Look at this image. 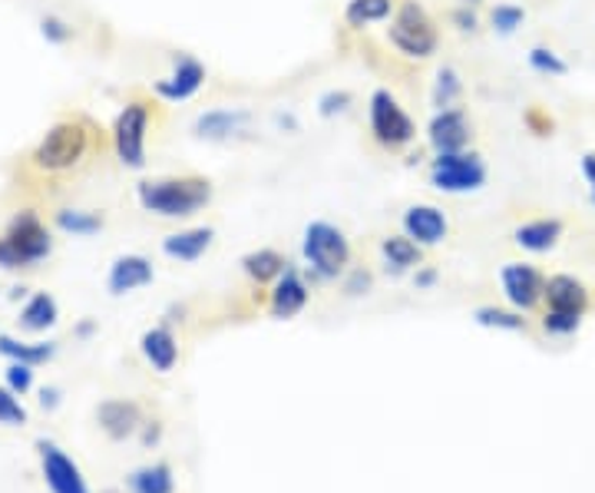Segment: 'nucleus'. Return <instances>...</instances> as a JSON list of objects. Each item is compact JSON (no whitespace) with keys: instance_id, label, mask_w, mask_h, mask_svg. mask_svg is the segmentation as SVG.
<instances>
[{"instance_id":"7","label":"nucleus","mask_w":595,"mask_h":493,"mask_svg":"<svg viewBox=\"0 0 595 493\" xmlns=\"http://www.w3.org/2000/svg\"><path fill=\"white\" fill-rule=\"evenodd\" d=\"M368 123H371V136L381 149L387 152H400L417 139V123L410 120V113L397 103V97L391 90H374L371 103H368Z\"/></svg>"},{"instance_id":"20","label":"nucleus","mask_w":595,"mask_h":493,"mask_svg":"<svg viewBox=\"0 0 595 493\" xmlns=\"http://www.w3.org/2000/svg\"><path fill=\"white\" fill-rule=\"evenodd\" d=\"M559 238H562V222L559 219H530V222L517 225V232H513V242L520 245V249L536 252V256L553 252L559 245Z\"/></svg>"},{"instance_id":"13","label":"nucleus","mask_w":595,"mask_h":493,"mask_svg":"<svg viewBox=\"0 0 595 493\" xmlns=\"http://www.w3.org/2000/svg\"><path fill=\"white\" fill-rule=\"evenodd\" d=\"M404 235H410L420 249H431V245H441L450 232V222L444 215V209L437 206H427V202H420V206H410L404 212Z\"/></svg>"},{"instance_id":"34","label":"nucleus","mask_w":595,"mask_h":493,"mask_svg":"<svg viewBox=\"0 0 595 493\" xmlns=\"http://www.w3.org/2000/svg\"><path fill=\"white\" fill-rule=\"evenodd\" d=\"M0 424L4 428H21L27 424V410L17 400V394L11 387H0Z\"/></svg>"},{"instance_id":"23","label":"nucleus","mask_w":595,"mask_h":493,"mask_svg":"<svg viewBox=\"0 0 595 493\" xmlns=\"http://www.w3.org/2000/svg\"><path fill=\"white\" fill-rule=\"evenodd\" d=\"M285 269H288V262H285V256L275 252V249H251V252L241 256V272H245L251 282H259V285L278 282Z\"/></svg>"},{"instance_id":"32","label":"nucleus","mask_w":595,"mask_h":493,"mask_svg":"<svg viewBox=\"0 0 595 493\" xmlns=\"http://www.w3.org/2000/svg\"><path fill=\"white\" fill-rule=\"evenodd\" d=\"M523 21H526V11L517 8V4H496V8L489 11V24H493V30L503 34V37L517 34V30L523 27Z\"/></svg>"},{"instance_id":"18","label":"nucleus","mask_w":595,"mask_h":493,"mask_svg":"<svg viewBox=\"0 0 595 493\" xmlns=\"http://www.w3.org/2000/svg\"><path fill=\"white\" fill-rule=\"evenodd\" d=\"M212 238H215V232L209 225L183 229V232H173V235L162 238V252L169 259H176V262H196L209 252Z\"/></svg>"},{"instance_id":"37","label":"nucleus","mask_w":595,"mask_h":493,"mask_svg":"<svg viewBox=\"0 0 595 493\" xmlns=\"http://www.w3.org/2000/svg\"><path fill=\"white\" fill-rule=\"evenodd\" d=\"M8 387L14 391V394H27L30 387H34V368L30 365H21V361H11V368H8Z\"/></svg>"},{"instance_id":"22","label":"nucleus","mask_w":595,"mask_h":493,"mask_svg":"<svg viewBox=\"0 0 595 493\" xmlns=\"http://www.w3.org/2000/svg\"><path fill=\"white\" fill-rule=\"evenodd\" d=\"M248 123V113L245 110H209L196 120L193 133L199 139H232L241 126Z\"/></svg>"},{"instance_id":"14","label":"nucleus","mask_w":595,"mask_h":493,"mask_svg":"<svg viewBox=\"0 0 595 493\" xmlns=\"http://www.w3.org/2000/svg\"><path fill=\"white\" fill-rule=\"evenodd\" d=\"M139 352L152 365V371H159V374H169L179 361V345H176V335L169 332V324H156V328H149V332H142Z\"/></svg>"},{"instance_id":"5","label":"nucleus","mask_w":595,"mask_h":493,"mask_svg":"<svg viewBox=\"0 0 595 493\" xmlns=\"http://www.w3.org/2000/svg\"><path fill=\"white\" fill-rule=\"evenodd\" d=\"M301 256L308 262V272L321 282H331L337 275H345V269L351 266V242L348 235L337 229L334 222L314 219L305 229L301 238Z\"/></svg>"},{"instance_id":"30","label":"nucleus","mask_w":595,"mask_h":493,"mask_svg":"<svg viewBox=\"0 0 595 493\" xmlns=\"http://www.w3.org/2000/svg\"><path fill=\"white\" fill-rule=\"evenodd\" d=\"M460 94H463V79L454 66H441L437 70V79H434V94H431V103L434 110H450L460 103Z\"/></svg>"},{"instance_id":"47","label":"nucleus","mask_w":595,"mask_h":493,"mask_svg":"<svg viewBox=\"0 0 595 493\" xmlns=\"http://www.w3.org/2000/svg\"><path fill=\"white\" fill-rule=\"evenodd\" d=\"M103 493H116V490H103Z\"/></svg>"},{"instance_id":"11","label":"nucleus","mask_w":595,"mask_h":493,"mask_svg":"<svg viewBox=\"0 0 595 493\" xmlns=\"http://www.w3.org/2000/svg\"><path fill=\"white\" fill-rule=\"evenodd\" d=\"M206 84V66L193 57V53H179L176 57V66L169 76L156 79L152 94L165 103H183L189 97H196Z\"/></svg>"},{"instance_id":"10","label":"nucleus","mask_w":595,"mask_h":493,"mask_svg":"<svg viewBox=\"0 0 595 493\" xmlns=\"http://www.w3.org/2000/svg\"><path fill=\"white\" fill-rule=\"evenodd\" d=\"M427 143L431 149L441 152H463L473 143V123L470 113L457 103L450 110H437L427 123Z\"/></svg>"},{"instance_id":"40","label":"nucleus","mask_w":595,"mask_h":493,"mask_svg":"<svg viewBox=\"0 0 595 493\" xmlns=\"http://www.w3.org/2000/svg\"><path fill=\"white\" fill-rule=\"evenodd\" d=\"M523 120H526V126H530L536 136H549V133H553V120H549V116H543V110H536V107H533V110H526V116H523Z\"/></svg>"},{"instance_id":"28","label":"nucleus","mask_w":595,"mask_h":493,"mask_svg":"<svg viewBox=\"0 0 595 493\" xmlns=\"http://www.w3.org/2000/svg\"><path fill=\"white\" fill-rule=\"evenodd\" d=\"M57 229L66 232V235H76V238H90L103 229V215L100 212H90V209H60L53 215Z\"/></svg>"},{"instance_id":"24","label":"nucleus","mask_w":595,"mask_h":493,"mask_svg":"<svg viewBox=\"0 0 595 493\" xmlns=\"http://www.w3.org/2000/svg\"><path fill=\"white\" fill-rule=\"evenodd\" d=\"M397 11V0H348L345 8V24L351 30H364L368 24L391 21Z\"/></svg>"},{"instance_id":"41","label":"nucleus","mask_w":595,"mask_h":493,"mask_svg":"<svg viewBox=\"0 0 595 493\" xmlns=\"http://www.w3.org/2000/svg\"><path fill=\"white\" fill-rule=\"evenodd\" d=\"M582 176H585V183L592 189V202H595V152H585L582 156Z\"/></svg>"},{"instance_id":"38","label":"nucleus","mask_w":595,"mask_h":493,"mask_svg":"<svg viewBox=\"0 0 595 493\" xmlns=\"http://www.w3.org/2000/svg\"><path fill=\"white\" fill-rule=\"evenodd\" d=\"M374 288V275L368 269H355L348 279H345V292L348 295H368Z\"/></svg>"},{"instance_id":"12","label":"nucleus","mask_w":595,"mask_h":493,"mask_svg":"<svg viewBox=\"0 0 595 493\" xmlns=\"http://www.w3.org/2000/svg\"><path fill=\"white\" fill-rule=\"evenodd\" d=\"M37 451H40V467H44V480H47L50 493H90L79 467L57 444L37 441Z\"/></svg>"},{"instance_id":"46","label":"nucleus","mask_w":595,"mask_h":493,"mask_svg":"<svg viewBox=\"0 0 595 493\" xmlns=\"http://www.w3.org/2000/svg\"><path fill=\"white\" fill-rule=\"evenodd\" d=\"M463 4H470V8H473V4H480V0H463Z\"/></svg>"},{"instance_id":"1","label":"nucleus","mask_w":595,"mask_h":493,"mask_svg":"<svg viewBox=\"0 0 595 493\" xmlns=\"http://www.w3.org/2000/svg\"><path fill=\"white\" fill-rule=\"evenodd\" d=\"M97 146H103V133L97 130V123L90 116L73 113V116L57 120L37 139V146L27 156V167L40 180H66L87 167Z\"/></svg>"},{"instance_id":"36","label":"nucleus","mask_w":595,"mask_h":493,"mask_svg":"<svg viewBox=\"0 0 595 493\" xmlns=\"http://www.w3.org/2000/svg\"><path fill=\"white\" fill-rule=\"evenodd\" d=\"M351 94L348 90H331V94H324L321 100H318V113L324 116V120H331V116H337V113H345L348 107H351Z\"/></svg>"},{"instance_id":"44","label":"nucleus","mask_w":595,"mask_h":493,"mask_svg":"<svg viewBox=\"0 0 595 493\" xmlns=\"http://www.w3.org/2000/svg\"><path fill=\"white\" fill-rule=\"evenodd\" d=\"M97 332V321L94 318H87V321H79L76 324V338H90Z\"/></svg>"},{"instance_id":"26","label":"nucleus","mask_w":595,"mask_h":493,"mask_svg":"<svg viewBox=\"0 0 595 493\" xmlns=\"http://www.w3.org/2000/svg\"><path fill=\"white\" fill-rule=\"evenodd\" d=\"M173 467L169 464H146L129 473V493H173Z\"/></svg>"},{"instance_id":"9","label":"nucleus","mask_w":595,"mask_h":493,"mask_svg":"<svg viewBox=\"0 0 595 493\" xmlns=\"http://www.w3.org/2000/svg\"><path fill=\"white\" fill-rule=\"evenodd\" d=\"M499 285H503L506 301L517 311L536 308L546 295V275L530 262H506L499 269Z\"/></svg>"},{"instance_id":"2","label":"nucleus","mask_w":595,"mask_h":493,"mask_svg":"<svg viewBox=\"0 0 595 493\" xmlns=\"http://www.w3.org/2000/svg\"><path fill=\"white\" fill-rule=\"evenodd\" d=\"M136 199L146 212L162 219H189L212 202V183L206 176H159L136 186Z\"/></svg>"},{"instance_id":"19","label":"nucleus","mask_w":595,"mask_h":493,"mask_svg":"<svg viewBox=\"0 0 595 493\" xmlns=\"http://www.w3.org/2000/svg\"><path fill=\"white\" fill-rule=\"evenodd\" d=\"M97 418H100V428L113 441H126V437H133L142 428L139 407L133 400H103L100 410H97Z\"/></svg>"},{"instance_id":"39","label":"nucleus","mask_w":595,"mask_h":493,"mask_svg":"<svg viewBox=\"0 0 595 493\" xmlns=\"http://www.w3.org/2000/svg\"><path fill=\"white\" fill-rule=\"evenodd\" d=\"M450 24H454L457 30H463V34H476V27H480V21H476V14L470 11V4L450 11Z\"/></svg>"},{"instance_id":"15","label":"nucleus","mask_w":595,"mask_h":493,"mask_svg":"<svg viewBox=\"0 0 595 493\" xmlns=\"http://www.w3.org/2000/svg\"><path fill=\"white\" fill-rule=\"evenodd\" d=\"M305 305H308V285H305L301 272L295 266H288L282 272V279L275 282V288H272L269 308H272L275 318L285 321V318H295L298 311H305Z\"/></svg>"},{"instance_id":"16","label":"nucleus","mask_w":595,"mask_h":493,"mask_svg":"<svg viewBox=\"0 0 595 493\" xmlns=\"http://www.w3.org/2000/svg\"><path fill=\"white\" fill-rule=\"evenodd\" d=\"M546 308L553 311H569V315H585L588 311V288L575 275H549L546 279Z\"/></svg>"},{"instance_id":"33","label":"nucleus","mask_w":595,"mask_h":493,"mask_svg":"<svg viewBox=\"0 0 595 493\" xmlns=\"http://www.w3.org/2000/svg\"><path fill=\"white\" fill-rule=\"evenodd\" d=\"M530 66L536 73H546V76H566L569 73L566 60L556 50H549V47H533L530 50Z\"/></svg>"},{"instance_id":"29","label":"nucleus","mask_w":595,"mask_h":493,"mask_svg":"<svg viewBox=\"0 0 595 493\" xmlns=\"http://www.w3.org/2000/svg\"><path fill=\"white\" fill-rule=\"evenodd\" d=\"M473 321L483 324V328H496V332H526V318L523 311H509V308H496V305H480L473 311Z\"/></svg>"},{"instance_id":"45","label":"nucleus","mask_w":595,"mask_h":493,"mask_svg":"<svg viewBox=\"0 0 595 493\" xmlns=\"http://www.w3.org/2000/svg\"><path fill=\"white\" fill-rule=\"evenodd\" d=\"M156 441H159V424L152 421V424H149V428L142 431V444L149 447V444H156Z\"/></svg>"},{"instance_id":"25","label":"nucleus","mask_w":595,"mask_h":493,"mask_svg":"<svg viewBox=\"0 0 595 493\" xmlns=\"http://www.w3.org/2000/svg\"><path fill=\"white\" fill-rule=\"evenodd\" d=\"M60 318V308H57V298L47 295V292H37L24 308H21V328L24 332H47L53 328Z\"/></svg>"},{"instance_id":"6","label":"nucleus","mask_w":595,"mask_h":493,"mask_svg":"<svg viewBox=\"0 0 595 493\" xmlns=\"http://www.w3.org/2000/svg\"><path fill=\"white\" fill-rule=\"evenodd\" d=\"M149 123H152V103L136 97L129 100L116 123H113V152L126 170H142L146 167V143H149Z\"/></svg>"},{"instance_id":"27","label":"nucleus","mask_w":595,"mask_h":493,"mask_svg":"<svg viewBox=\"0 0 595 493\" xmlns=\"http://www.w3.org/2000/svg\"><path fill=\"white\" fill-rule=\"evenodd\" d=\"M0 355L11 358V361H21V365L37 368V365H47L57 355V345L53 342H34V345H27V342H17L11 335H0Z\"/></svg>"},{"instance_id":"21","label":"nucleus","mask_w":595,"mask_h":493,"mask_svg":"<svg viewBox=\"0 0 595 493\" xmlns=\"http://www.w3.org/2000/svg\"><path fill=\"white\" fill-rule=\"evenodd\" d=\"M381 256L387 262V272H394V275H404L410 269H420V262H423V249H420V245L410 235H387L381 242Z\"/></svg>"},{"instance_id":"43","label":"nucleus","mask_w":595,"mask_h":493,"mask_svg":"<svg viewBox=\"0 0 595 493\" xmlns=\"http://www.w3.org/2000/svg\"><path fill=\"white\" fill-rule=\"evenodd\" d=\"M40 404H44L47 410H53V407L60 404V387H44V391H40Z\"/></svg>"},{"instance_id":"31","label":"nucleus","mask_w":595,"mask_h":493,"mask_svg":"<svg viewBox=\"0 0 595 493\" xmlns=\"http://www.w3.org/2000/svg\"><path fill=\"white\" fill-rule=\"evenodd\" d=\"M582 318L585 315H569V311H553V308H546V315H543V332L549 335V338H572L579 328H582Z\"/></svg>"},{"instance_id":"8","label":"nucleus","mask_w":595,"mask_h":493,"mask_svg":"<svg viewBox=\"0 0 595 493\" xmlns=\"http://www.w3.org/2000/svg\"><path fill=\"white\" fill-rule=\"evenodd\" d=\"M486 183V162L480 152H441L431 162V186L450 196L476 193Z\"/></svg>"},{"instance_id":"4","label":"nucleus","mask_w":595,"mask_h":493,"mask_svg":"<svg viewBox=\"0 0 595 493\" xmlns=\"http://www.w3.org/2000/svg\"><path fill=\"white\" fill-rule=\"evenodd\" d=\"M387 40L407 60H431L441 47V30L427 8L417 4V0H400L387 27Z\"/></svg>"},{"instance_id":"35","label":"nucleus","mask_w":595,"mask_h":493,"mask_svg":"<svg viewBox=\"0 0 595 493\" xmlns=\"http://www.w3.org/2000/svg\"><path fill=\"white\" fill-rule=\"evenodd\" d=\"M40 34H44V40L53 44V47H63V44L73 40V27H70L63 17H57V14H47V17L40 21Z\"/></svg>"},{"instance_id":"42","label":"nucleus","mask_w":595,"mask_h":493,"mask_svg":"<svg viewBox=\"0 0 595 493\" xmlns=\"http://www.w3.org/2000/svg\"><path fill=\"white\" fill-rule=\"evenodd\" d=\"M434 282H437V269L420 266V269L413 272V285H417V288H431Z\"/></svg>"},{"instance_id":"17","label":"nucleus","mask_w":595,"mask_h":493,"mask_svg":"<svg viewBox=\"0 0 595 493\" xmlns=\"http://www.w3.org/2000/svg\"><path fill=\"white\" fill-rule=\"evenodd\" d=\"M152 262L146 256H120L113 266H110V275H107V288L113 295H129L136 288H146L152 282Z\"/></svg>"},{"instance_id":"3","label":"nucleus","mask_w":595,"mask_h":493,"mask_svg":"<svg viewBox=\"0 0 595 493\" xmlns=\"http://www.w3.org/2000/svg\"><path fill=\"white\" fill-rule=\"evenodd\" d=\"M53 252V238L44 219L34 209H24L11 219V225L0 235V269H30Z\"/></svg>"}]
</instances>
